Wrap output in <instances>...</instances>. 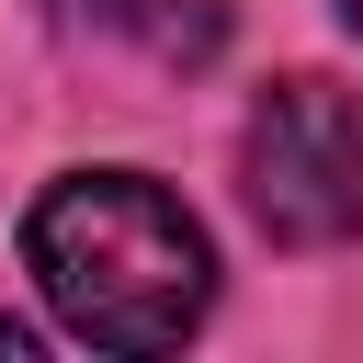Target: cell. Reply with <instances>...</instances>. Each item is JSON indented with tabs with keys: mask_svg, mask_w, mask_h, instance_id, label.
I'll return each instance as SVG.
<instances>
[{
	"mask_svg": "<svg viewBox=\"0 0 363 363\" xmlns=\"http://www.w3.org/2000/svg\"><path fill=\"white\" fill-rule=\"evenodd\" d=\"M23 261L91 352H170L216 306V250L147 170H68L23 216Z\"/></svg>",
	"mask_w": 363,
	"mask_h": 363,
	"instance_id": "1",
	"label": "cell"
},
{
	"mask_svg": "<svg viewBox=\"0 0 363 363\" xmlns=\"http://www.w3.org/2000/svg\"><path fill=\"white\" fill-rule=\"evenodd\" d=\"M238 193H250L261 238H284V250L363 238V91H340L318 68L272 79L238 125Z\"/></svg>",
	"mask_w": 363,
	"mask_h": 363,
	"instance_id": "2",
	"label": "cell"
},
{
	"mask_svg": "<svg viewBox=\"0 0 363 363\" xmlns=\"http://www.w3.org/2000/svg\"><path fill=\"white\" fill-rule=\"evenodd\" d=\"M79 34H136L147 57H170V68H193V57H216V0H57Z\"/></svg>",
	"mask_w": 363,
	"mask_h": 363,
	"instance_id": "3",
	"label": "cell"
},
{
	"mask_svg": "<svg viewBox=\"0 0 363 363\" xmlns=\"http://www.w3.org/2000/svg\"><path fill=\"white\" fill-rule=\"evenodd\" d=\"M11 352H34V329H23V318H0V363H11Z\"/></svg>",
	"mask_w": 363,
	"mask_h": 363,
	"instance_id": "4",
	"label": "cell"
},
{
	"mask_svg": "<svg viewBox=\"0 0 363 363\" xmlns=\"http://www.w3.org/2000/svg\"><path fill=\"white\" fill-rule=\"evenodd\" d=\"M329 11H340V23H352V34H363V0H329Z\"/></svg>",
	"mask_w": 363,
	"mask_h": 363,
	"instance_id": "5",
	"label": "cell"
}]
</instances>
